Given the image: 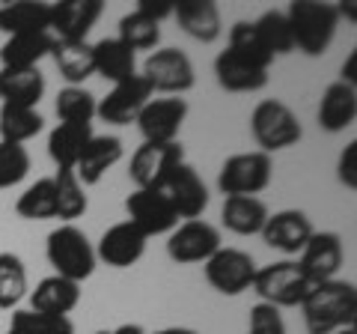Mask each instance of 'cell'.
I'll list each match as a JSON object with an SVG mask.
<instances>
[{
  "label": "cell",
  "instance_id": "obj_1",
  "mask_svg": "<svg viewBox=\"0 0 357 334\" xmlns=\"http://www.w3.org/2000/svg\"><path fill=\"white\" fill-rule=\"evenodd\" d=\"M304 326L310 334H333L340 328H351L357 319V289L349 281H325L312 284L307 298L301 302Z\"/></svg>",
  "mask_w": 357,
  "mask_h": 334
},
{
  "label": "cell",
  "instance_id": "obj_2",
  "mask_svg": "<svg viewBox=\"0 0 357 334\" xmlns=\"http://www.w3.org/2000/svg\"><path fill=\"white\" fill-rule=\"evenodd\" d=\"M289 27H292L295 48L307 57H321L340 27V13L333 3H319V0H295L286 9Z\"/></svg>",
  "mask_w": 357,
  "mask_h": 334
},
{
  "label": "cell",
  "instance_id": "obj_3",
  "mask_svg": "<svg viewBox=\"0 0 357 334\" xmlns=\"http://www.w3.org/2000/svg\"><path fill=\"white\" fill-rule=\"evenodd\" d=\"M45 254L54 266V275L66 277V281L81 284L96 272V248L89 245L86 233L77 230L75 224H63L48 233L45 242Z\"/></svg>",
  "mask_w": 357,
  "mask_h": 334
},
{
  "label": "cell",
  "instance_id": "obj_4",
  "mask_svg": "<svg viewBox=\"0 0 357 334\" xmlns=\"http://www.w3.org/2000/svg\"><path fill=\"white\" fill-rule=\"evenodd\" d=\"M250 131H253V138L262 147L265 155L295 147V143L301 140V135H304L295 110L286 102H280V99H262V102L253 108Z\"/></svg>",
  "mask_w": 357,
  "mask_h": 334
},
{
  "label": "cell",
  "instance_id": "obj_5",
  "mask_svg": "<svg viewBox=\"0 0 357 334\" xmlns=\"http://www.w3.org/2000/svg\"><path fill=\"white\" fill-rule=\"evenodd\" d=\"M310 286L312 284L307 281V275L301 272L298 260H280V263L256 269L250 289L265 305L280 310V307H301V302H304L310 293Z\"/></svg>",
  "mask_w": 357,
  "mask_h": 334
},
{
  "label": "cell",
  "instance_id": "obj_6",
  "mask_svg": "<svg viewBox=\"0 0 357 334\" xmlns=\"http://www.w3.org/2000/svg\"><path fill=\"white\" fill-rule=\"evenodd\" d=\"M271 155H265L262 150L253 152H236L223 161L218 173V188L227 197H256L271 185Z\"/></svg>",
  "mask_w": 357,
  "mask_h": 334
},
{
  "label": "cell",
  "instance_id": "obj_7",
  "mask_svg": "<svg viewBox=\"0 0 357 334\" xmlns=\"http://www.w3.org/2000/svg\"><path fill=\"white\" fill-rule=\"evenodd\" d=\"M143 81L149 84L152 93L164 96H182L194 87V63L185 51L178 48H158L152 51L143 63Z\"/></svg>",
  "mask_w": 357,
  "mask_h": 334
},
{
  "label": "cell",
  "instance_id": "obj_8",
  "mask_svg": "<svg viewBox=\"0 0 357 334\" xmlns=\"http://www.w3.org/2000/svg\"><path fill=\"white\" fill-rule=\"evenodd\" d=\"M256 263L241 248H220L206 260V281L220 296H241L253 286Z\"/></svg>",
  "mask_w": 357,
  "mask_h": 334
},
{
  "label": "cell",
  "instance_id": "obj_9",
  "mask_svg": "<svg viewBox=\"0 0 357 334\" xmlns=\"http://www.w3.org/2000/svg\"><path fill=\"white\" fill-rule=\"evenodd\" d=\"M223 248L220 245V230L215 224H208L203 218L185 221L178 224L170 239H167V254L178 266H191V263H206L211 254H218Z\"/></svg>",
  "mask_w": 357,
  "mask_h": 334
},
{
  "label": "cell",
  "instance_id": "obj_10",
  "mask_svg": "<svg viewBox=\"0 0 357 334\" xmlns=\"http://www.w3.org/2000/svg\"><path fill=\"white\" fill-rule=\"evenodd\" d=\"M185 161V147L178 140L173 143H143L134 150L128 176L137 188H161V182L170 176L173 167Z\"/></svg>",
  "mask_w": 357,
  "mask_h": 334
},
{
  "label": "cell",
  "instance_id": "obj_11",
  "mask_svg": "<svg viewBox=\"0 0 357 334\" xmlns=\"http://www.w3.org/2000/svg\"><path fill=\"white\" fill-rule=\"evenodd\" d=\"M128 221L137 227L143 236H161V233H173L178 227V215L173 203L167 200L158 188H137L126 200Z\"/></svg>",
  "mask_w": 357,
  "mask_h": 334
},
{
  "label": "cell",
  "instance_id": "obj_12",
  "mask_svg": "<svg viewBox=\"0 0 357 334\" xmlns=\"http://www.w3.org/2000/svg\"><path fill=\"white\" fill-rule=\"evenodd\" d=\"M158 191L170 200L176 215L185 218V221L199 218L206 212V206H208V188H206V182L199 180V173L188 161L173 167L170 176L161 182Z\"/></svg>",
  "mask_w": 357,
  "mask_h": 334
},
{
  "label": "cell",
  "instance_id": "obj_13",
  "mask_svg": "<svg viewBox=\"0 0 357 334\" xmlns=\"http://www.w3.org/2000/svg\"><path fill=\"white\" fill-rule=\"evenodd\" d=\"M185 117H188L185 99L167 96V99H149L134 122H137L143 135V143H173L178 138Z\"/></svg>",
  "mask_w": 357,
  "mask_h": 334
},
{
  "label": "cell",
  "instance_id": "obj_14",
  "mask_svg": "<svg viewBox=\"0 0 357 334\" xmlns=\"http://www.w3.org/2000/svg\"><path fill=\"white\" fill-rule=\"evenodd\" d=\"M102 0H60V3H51L54 42H86L89 30L102 18Z\"/></svg>",
  "mask_w": 357,
  "mask_h": 334
},
{
  "label": "cell",
  "instance_id": "obj_15",
  "mask_svg": "<svg viewBox=\"0 0 357 334\" xmlns=\"http://www.w3.org/2000/svg\"><path fill=\"white\" fill-rule=\"evenodd\" d=\"M152 90L143 81V75H131L128 81L114 84V90L96 105V117H102L110 126H128V122L137 119V114L146 108Z\"/></svg>",
  "mask_w": 357,
  "mask_h": 334
},
{
  "label": "cell",
  "instance_id": "obj_16",
  "mask_svg": "<svg viewBox=\"0 0 357 334\" xmlns=\"http://www.w3.org/2000/svg\"><path fill=\"white\" fill-rule=\"evenodd\" d=\"M312 233L316 230H312L310 218L301 212V209H283V212L268 215L259 236L265 239L268 248L280 251L286 257H295V254L304 251V245L310 242Z\"/></svg>",
  "mask_w": 357,
  "mask_h": 334
},
{
  "label": "cell",
  "instance_id": "obj_17",
  "mask_svg": "<svg viewBox=\"0 0 357 334\" xmlns=\"http://www.w3.org/2000/svg\"><path fill=\"white\" fill-rule=\"evenodd\" d=\"M298 266L310 284L333 281L342 266V239L337 233H312L304 251H301Z\"/></svg>",
  "mask_w": 357,
  "mask_h": 334
},
{
  "label": "cell",
  "instance_id": "obj_18",
  "mask_svg": "<svg viewBox=\"0 0 357 334\" xmlns=\"http://www.w3.org/2000/svg\"><path fill=\"white\" fill-rule=\"evenodd\" d=\"M146 236L131 224V221H119L110 230H105V236L98 239L96 260H102L114 269H128L146 254Z\"/></svg>",
  "mask_w": 357,
  "mask_h": 334
},
{
  "label": "cell",
  "instance_id": "obj_19",
  "mask_svg": "<svg viewBox=\"0 0 357 334\" xmlns=\"http://www.w3.org/2000/svg\"><path fill=\"white\" fill-rule=\"evenodd\" d=\"M122 152L126 150H122L119 138H114V135H93L89 143H86V150L81 152V159H77V164H75L77 182H81L84 188L102 182V176L110 170V167L122 161Z\"/></svg>",
  "mask_w": 357,
  "mask_h": 334
},
{
  "label": "cell",
  "instance_id": "obj_20",
  "mask_svg": "<svg viewBox=\"0 0 357 334\" xmlns=\"http://www.w3.org/2000/svg\"><path fill=\"white\" fill-rule=\"evenodd\" d=\"M81 302V284L66 281L60 275L42 277L39 286L30 293V310L45 317H69Z\"/></svg>",
  "mask_w": 357,
  "mask_h": 334
},
{
  "label": "cell",
  "instance_id": "obj_21",
  "mask_svg": "<svg viewBox=\"0 0 357 334\" xmlns=\"http://www.w3.org/2000/svg\"><path fill=\"white\" fill-rule=\"evenodd\" d=\"M354 119H357V87L333 81L325 90V96H321L319 126L331 131V135H337V131L351 129Z\"/></svg>",
  "mask_w": 357,
  "mask_h": 334
},
{
  "label": "cell",
  "instance_id": "obj_22",
  "mask_svg": "<svg viewBox=\"0 0 357 334\" xmlns=\"http://www.w3.org/2000/svg\"><path fill=\"white\" fill-rule=\"evenodd\" d=\"M173 15L188 36L197 42H215L220 36V9L211 0H178L173 6Z\"/></svg>",
  "mask_w": 357,
  "mask_h": 334
},
{
  "label": "cell",
  "instance_id": "obj_23",
  "mask_svg": "<svg viewBox=\"0 0 357 334\" xmlns=\"http://www.w3.org/2000/svg\"><path fill=\"white\" fill-rule=\"evenodd\" d=\"M54 51L51 33H18L9 36L0 48L3 69H39V60Z\"/></svg>",
  "mask_w": 357,
  "mask_h": 334
},
{
  "label": "cell",
  "instance_id": "obj_24",
  "mask_svg": "<svg viewBox=\"0 0 357 334\" xmlns=\"http://www.w3.org/2000/svg\"><path fill=\"white\" fill-rule=\"evenodd\" d=\"M93 60H96V75H102L110 84L128 81L131 75H137V54H134L126 42H119L116 36L96 42Z\"/></svg>",
  "mask_w": 357,
  "mask_h": 334
},
{
  "label": "cell",
  "instance_id": "obj_25",
  "mask_svg": "<svg viewBox=\"0 0 357 334\" xmlns=\"http://www.w3.org/2000/svg\"><path fill=\"white\" fill-rule=\"evenodd\" d=\"M45 96V75L39 69H0V99L3 105L36 108Z\"/></svg>",
  "mask_w": 357,
  "mask_h": 334
},
{
  "label": "cell",
  "instance_id": "obj_26",
  "mask_svg": "<svg viewBox=\"0 0 357 334\" xmlns=\"http://www.w3.org/2000/svg\"><path fill=\"white\" fill-rule=\"evenodd\" d=\"M0 30L9 33V36H18V33H51V3L18 0V3L0 6Z\"/></svg>",
  "mask_w": 357,
  "mask_h": 334
},
{
  "label": "cell",
  "instance_id": "obj_27",
  "mask_svg": "<svg viewBox=\"0 0 357 334\" xmlns=\"http://www.w3.org/2000/svg\"><path fill=\"white\" fill-rule=\"evenodd\" d=\"M215 75H218V84L227 93H256V90H262V87L268 84V72L265 69H256V66L238 60L236 54H229V51L218 54Z\"/></svg>",
  "mask_w": 357,
  "mask_h": 334
},
{
  "label": "cell",
  "instance_id": "obj_28",
  "mask_svg": "<svg viewBox=\"0 0 357 334\" xmlns=\"http://www.w3.org/2000/svg\"><path fill=\"white\" fill-rule=\"evenodd\" d=\"M220 221L236 236H256L268 221V206L259 197H227L220 209Z\"/></svg>",
  "mask_w": 357,
  "mask_h": 334
},
{
  "label": "cell",
  "instance_id": "obj_29",
  "mask_svg": "<svg viewBox=\"0 0 357 334\" xmlns=\"http://www.w3.org/2000/svg\"><path fill=\"white\" fill-rule=\"evenodd\" d=\"M89 138H93V126H69L60 122L48 135V155L57 164V170H75L81 152L86 150Z\"/></svg>",
  "mask_w": 357,
  "mask_h": 334
},
{
  "label": "cell",
  "instance_id": "obj_30",
  "mask_svg": "<svg viewBox=\"0 0 357 334\" xmlns=\"http://www.w3.org/2000/svg\"><path fill=\"white\" fill-rule=\"evenodd\" d=\"M54 60H57L60 75L69 81V87H84L86 78L96 75L93 45L89 42H54Z\"/></svg>",
  "mask_w": 357,
  "mask_h": 334
},
{
  "label": "cell",
  "instance_id": "obj_31",
  "mask_svg": "<svg viewBox=\"0 0 357 334\" xmlns=\"http://www.w3.org/2000/svg\"><path fill=\"white\" fill-rule=\"evenodd\" d=\"M45 126V119L36 108H18V105H3L0 108V140L6 143H21L36 138Z\"/></svg>",
  "mask_w": 357,
  "mask_h": 334
},
{
  "label": "cell",
  "instance_id": "obj_32",
  "mask_svg": "<svg viewBox=\"0 0 357 334\" xmlns=\"http://www.w3.org/2000/svg\"><path fill=\"white\" fill-rule=\"evenodd\" d=\"M227 51H229V54H236L238 60H244V63L256 66V69H265V72H268V66L274 63V57L265 51L262 39L256 36L253 21H236V24L229 27V42H227Z\"/></svg>",
  "mask_w": 357,
  "mask_h": 334
},
{
  "label": "cell",
  "instance_id": "obj_33",
  "mask_svg": "<svg viewBox=\"0 0 357 334\" xmlns=\"http://www.w3.org/2000/svg\"><path fill=\"white\" fill-rule=\"evenodd\" d=\"M15 212L24 221H48L57 218V191L54 180H36L24 194L15 200Z\"/></svg>",
  "mask_w": 357,
  "mask_h": 334
},
{
  "label": "cell",
  "instance_id": "obj_34",
  "mask_svg": "<svg viewBox=\"0 0 357 334\" xmlns=\"http://www.w3.org/2000/svg\"><path fill=\"white\" fill-rule=\"evenodd\" d=\"M116 39L126 42V45L134 54H137V51H152L161 42V24L134 9V13L122 15V21H119V36Z\"/></svg>",
  "mask_w": 357,
  "mask_h": 334
},
{
  "label": "cell",
  "instance_id": "obj_35",
  "mask_svg": "<svg viewBox=\"0 0 357 334\" xmlns=\"http://www.w3.org/2000/svg\"><path fill=\"white\" fill-rule=\"evenodd\" d=\"M253 27H256V36L262 39V45H265V51L271 54V57L295 51L292 27H289L286 13H277V9H271V13H265L259 21H253Z\"/></svg>",
  "mask_w": 357,
  "mask_h": 334
},
{
  "label": "cell",
  "instance_id": "obj_36",
  "mask_svg": "<svg viewBox=\"0 0 357 334\" xmlns=\"http://www.w3.org/2000/svg\"><path fill=\"white\" fill-rule=\"evenodd\" d=\"M96 96L84 90V87H66L57 93V117L60 122H69V126H93L96 117Z\"/></svg>",
  "mask_w": 357,
  "mask_h": 334
},
{
  "label": "cell",
  "instance_id": "obj_37",
  "mask_svg": "<svg viewBox=\"0 0 357 334\" xmlns=\"http://www.w3.org/2000/svg\"><path fill=\"white\" fill-rule=\"evenodd\" d=\"M27 296V269L21 257L3 251L0 254V310H13Z\"/></svg>",
  "mask_w": 357,
  "mask_h": 334
},
{
  "label": "cell",
  "instance_id": "obj_38",
  "mask_svg": "<svg viewBox=\"0 0 357 334\" xmlns=\"http://www.w3.org/2000/svg\"><path fill=\"white\" fill-rule=\"evenodd\" d=\"M51 180H54V191H57V218H63L66 224H72L89 206L84 185L77 182L75 170H57V176H51Z\"/></svg>",
  "mask_w": 357,
  "mask_h": 334
},
{
  "label": "cell",
  "instance_id": "obj_39",
  "mask_svg": "<svg viewBox=\"0 0 357 334\" xmlns=\"http://www.w3.org/2000/svg\"><path fill=\"white\" fill-rule=\"evenodd\" d=\"M6 334H75L69 317H45L36 310H15Z\"/></svg>",
  "mask_w": 357,
  "mask_h": 334
},
{
  "label": "cell",
  "instance_id": "obj_40",
  "mask_svg": "<svg viewBox=\"0 0 357 334\" xmlns=\"http://www.w3.org/2000/svg\"><path fill=\"white\" fill-rule=\"evenodd\" d=\"M30 173V152L21 143H6L0 140V188H13L24 182Z\"/></svg>",
  "mask_w": 357,
  "mask_h": 334
},
{
  "label": "cell",
  "instance_id": "obj_41",
  "mask_svg": "<svg viewBox=\"0 0 357 334\" xmlns=\"http://www.w3.org/2000/svg\"><path fill=\"white\" fill-rule=\"evenodd\" d=\"M250 334H286V322L280 310L259 302L250 310Z\"/></svg>",
  "mask_w": 357,
  "mask_h": 334
},
{
  "label": "cell",
  "instance_id": "obj_42",
  "mask_svg": "<svg viewBox=\"0 0 357 334\" xmlns=\"http://www.w3.org/2000/svg\"><path fill=\"white\" fill-rule=\"evenodd\" d=\"M337 176L345 188H357V140H351L349 147L340 152V164H337Z\"/></svg>",
  "mask_w": 357,
  "mask_h": 334
},
{
  "label": "cell",
  "instance_id": "obj_43",
  "mask_svg": "<svg viewBox=\"0 0 357 334\" xmlns=\"http://www.w3.org/2000/svg\"><path fill=\"white\" fill-rule=\"evenodd\" d=\"M173 6H176V0H137V13L158 21V24H161V18L173 15Z\"/></svg>",
  "mask_w": 357,
  "mask_h": 334
},
{
  "label": "cell",
  "instance_id": "obj_44",
  "mask_svg": "<svg viewBox=\"0 0 357 334\" xmlns=\"http://www.w3.org/2000/svg\"><path fill=\"white\" fill-rule=\"evenodd\" d=\"M342 84H357V51H351L349 54V60H345V66H342V78H340Z\"/></svg>",
  "mask_w": 357,
  "mask_h": 334
},
{
  "label": "cell",
  "instance_id": "obj_45",
  "mask_svg": "<svg viewBox=\"0 0 357 334\" xmlns=\"http://www.w3.org/2000/svg\"><path fill=\"white\" fill-rule=\"evenodd\" d=\"M110 334H146V331H143V326H137V322H126V326L114 328Z\"/></svg>",
  "mask_w": 357,
  "mask_h": 334
},
{
  "label": "cell",
  "instance_id": "obj_46",
  "mask_svg": "<svg viewBox=\"0 0 357 334\" xmlns=\"http://www.w3.org/2000/svg\"><path fill=\"white\" fill-rule=\"evenodd\" d=\"M155 334H197L194 328H182V326H170V328H161V331H155Z\"/></svg>",
  "mask_w": 357,
  "mask_h": 334
},
{
  "label": "cell",
  "instance_id": "obj_47",
  "mask_svg": "<svg viewBox=\"0 0 357 334\" xmlns=\"http://www.w3.org/2000/svg\"><path fill=\"white\" fill-rule=\"evenodd\" d=\"M333 334H357V331H354V326H351V328H340V331H333Z\"/></svg>",
  "mask_w": 357,
  "mask_h": 334
},
{
  "label": "cell",
  "instance_id": "obj_48",
  "mask_svg": "<svg viewBox=\"0 0 357 334\" xmlns=\"http://www.w3.org/2000/svg\"><path fill=\"white\" fill-rule=\"evenodd\" d=\"M93 334H110V331H93Z\"/></svg>",
  "mask_w": 357,
  "mask_h": 334
}]
</instances>
